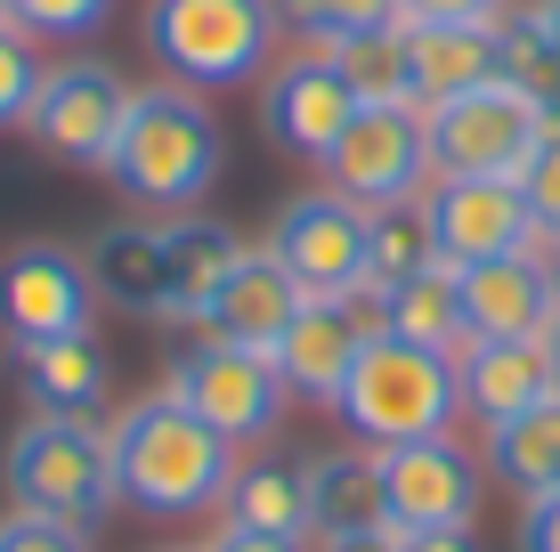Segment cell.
<instances>
[{"mask_svg": "<svg viewBox=\"0 0 560 552\" xmlns=\"http://www.w3.org/2000/svg\"><path fill=\"white\" fill-rule=\"evenodd\" d=\"M106 447H114V496L147 520H196V512H220L228 504V480H236V447L187 414L171 390L122 407V423H106Z\"/></svg>", "mask_w": 560, "mask_h": 552, "instance_id": "6da1fadb", "label": "cell"}, {"mask_svg": "<svg viewBox=\"0 0 560 552\" xmlns=\"http://www.w3.org/2000/svg\"><path fill=\"white\" fill-rule=\"evenodd\" d=\"M220 163H228V139H220V122H211L203 90H179V82L130 90L114 155H106V179L122 187L130 203H147L154 220H179L220 187Z\"/></svg>", "mask_w": 560, "mask_h": 552, "instance_id": "7a4b0ae2", "label": "cell"}, {"mask_svg": "<svg viewBox=\"0 0 560 552\" xmlns=\"http://www.w3.org/2000/svg\"><path fill=\"white\" fill-rule=\"evenodd\" d=\"M341 431H350L358 447H407V439H439V431H455L463 414V390H455V357L439 350H415V341L398 333H365L350 383H341L334 398Z\"/></svg>", "mask_w": 560, "mask_h": 552, "instance_id": "3957f363", "label": "cell"}, {"mask_svg": "<svg viewBox=\"0 0 560 552\" xmlns=\"http://www.w3.org/2000/svg\"><path fill=\"white\" fill-rule=\"evenodd\" d=\"M277 9L268 0H147V57L179 90H244L268 82L277 49Z\"/></svg>", "mask_w": 560, "mask_h": 552, "instance_id": "277c9868", "label": "cell"}, {"mask_svg": "<svg viewBox=\"0 0 560 552\" xmlns=\"http://www.w3.org/2000/svg\"><path fill=\"white\" fill-rule=\"evenodd\" d=\"M9 504L57 528H98L114 504V447L90 414H33L9 439Z\"/></svg>", "mask_w": 560, "mask_h": 552, "instance_id": "5b68a950", "label": "cell"}, {"mask_svg": "<svg viewBox=\"0 0 560 552\" xmlns=\"http://www.w3.org/2000/svg\"><path fill=\"white\" fill-rule=\"evenodd\" d=\"M422 130H431V179H520L528 155L545 146L552 114L545 98H528L520 82H479L463 98L422 106Z\"/></svg>", "mask_w": 560, "mask_h": 552, "instance_id": "8992f818", "label": "cell"}, {"mask_svg": "<svg viewBox=\"0 0 560 552\" xmlns=\"http://www.w3.org/2000/svg\"><path fill=\"white\" fill-rule=\"evenodd\" d=\"M163 390L179 398L187 414H203L228 447L268 439V431L284 423V398H293V390H284V374H277V357L244 350V341H220V333L187 341V350L171 357V383Z\"/></svg>", "mask_w": 560, "mask_h": 552, "instance_id": "52a82bcc", "label": "cell"}, {"mask_svg": "<svg viewBox=\"0 0 560 552\" xmlns=\"http://www.w3.org/2000/svg\"><path fill=\"white\" fill-rule=\"evenodd\" d=\"M334 196H350L358 212H382V203H415L431 187V130H422V106H358L350 130L334 139V155L317 163Z\"/></svg>", "mask_w": 560, "mask_h": 552, "instance_id": "ba28073f", "label": "cell"}, {"mask_svg": "<svg viewBox=\"0 0 560 552\" xmlns=\"http://www.w3.org/2000/svg\"><path fill=\"white\" fill-rule=\"evenodd\" d=\"M268 252L308 301H365V212L334 187H308L284 203L268 227Z\"/></svg>", "mask_w": 560, "mask_h": 552, "instance_id": "9c48e42d", "label": "cell"}, {"mask_svg": "<svg viewBox=\"0 0 560 552\" xmlns=\"http://www.w3.org/2000/svg\"><path fill=\"white\" fill-rule=\"evenodd\" d=\"M122 106H130V90H122L114 66L66 57V66L42 73V98H33V114H25V139L42 146L49 163H66V171H106L114 130H122Z\"/></svg>", "mask_w": 560, "mask_h": 552, "instance_id": "30bf717a", "label": "cell"}, {"mask_svg": "<svg viewBox=\"0 0 560 552\" xmlns=\"http://www.w3.org/2000/svg\"><path fill=\"white\" fill-rule=\"evenodd\" d=\"M90 309H98V284H90L82 252H66V244H16L0 260V333H9V350H42V341L90 333Z\"/></svg>", "mask_w": 560, "mask_h": 552, "instance_id": "8fae6325", "label": "cell"}, {"mask_svg": "<svg viewBox=\"0 0 560 552\" xmlns=\"http://www.w3.org/2000/svg\"><path fill=\"white\" fill-rule=\"evenodd\" d=\"M479 496H488V463H479L455 431L382 447V504H390V528H471Z\"/></svg>", "mask_w": 560, "mask_h": 552, "instance_id": "7c38bea8", "label": "cell"}, {"mask_svg": "<svg viewBox=\"0 0 560 552\" xmlns=\"http://www.w3.org/2000/svg\"><path fill=\"white\" fill-rule=\"evenodd\" d=\"M422 212H431V236H439V260H447V269L545 252L520 179H431L422 187Z\"/></svg>", "mask_w": 560, "mask_h": 552, "instance_id": "4fadbf2b", "label": "cell"}, {"mask_svg": "<svg viewBox=\"0 0 560 552\" xmlns=\"http://www.w3.org/2000/svg\"><path fill=\"white\" fill-rule=\"evenodd\" d=\"M350 114H358V90H350V73H341L325 49H301L293 66H277V73L260 82V122H268V139H277L284 155H301V163H325V155H334V139L350 130Z\"/></svg>", "mask_w": 560, "mask_h": 552, "instance_id": "5bb4252c", "label": "cell"}, {"mask_svg": "<svg viewBox=\"0 0 560 552\" xmlns=\"http://www.w3.org/2000/svg\"><path fill=\"white\" fill-rule=\"evenodd\" d=\"M374 326H382L374 301H301V317L277 333V350H268V357H277V374H284V390H293V398L334 407Z\"/></svg>", "mask_w": 560, "mask_h": 552, "instance_id": "9a60e30c", "label": "cell"}, {"mask_svg": "<svg viewBox=\"0 0 560 552\" xmlns=\"http://www.w3.org/2000/svg\"><path fill=\"white\" fill-rule=\"evenodd\" d=\"M455 390H463V414L488 431V423H512V414L536 407V398H552L560 374H552L545 333H520V341H463Z\"/></svg>", "mask_w": 560, "mask_h": 552, "instance_id": "2e32d148", "label": "cell"}, {"mask_svg": "<svg viewBox=\"0 0 560 552\" xmlns=\"http://www.w3.org/2000/svg\"><path fill=\"white\" fill-rule=\"evenodd\" d=\"M455 293H463V333H471V341H520V333L552 326L545 252H512V260L455 269Z\"/></svg>", "mask_w": 560, "mask_h": 552, "instance_id": "e0dca14e", "label": "cell"}, {"mask_svg": "<svg viewBox=\"0 0 560 552\" xmlns=\"http://www.w3.org/2000/svg\"><path fill=\"white\" fill-rule=\"evenodd\" d=\"M301 301H308V293L277 269V252H268V244H253V252L228 269L220 301H211V317H203V333L244 341V350H277V333L301 317Z\"/></svg>", "mask_w": 560, "mask_h": 552, "instance_id": "ac0fdd59", "label": "cell"}, {"mask_svg": "<svg viewBox=\"0 0 560 552\" xmlns=\"http://www.w3.org/2000/svg\"><path fill=\"white\" fill-rule=\"evenodd\" d=\"M90 284H98V301L130 317H171V260H163V220H114L98 227V244H90Z\"/></svg>", "mask_w": 560, "mask_h": 552, "instance_id": "d6986e66", "label": "cell"}, {"mask_svg": "<svg viewBox=\"0 0 560 552\" xmlns=\"http://www.w3.org/2000/svg\"><path fill=\"white\" fill-rule=\"evenodd\" d=\"M163 260H171V317L163 326H203L211 301H220V284H228V269L244 260V244H236L228 220L179 212V220H163Z\"/></svg>", "mask_w": 560, "mask_h": 552, "instance_id": "ffe728a7", "label": "cell"}, {"mask_svg": "<svg viewBox=\"0 0 560 552\" xmlns=\"http://www.w3.org/2000/svg\"><path fill=\"white\" fill-rule=\"evenodd\" d=\"M365 528H390L382 504V455L374 447H334L308 463V537H365Z\"/></svg>", "mask_w": 560, "mask_h": 552, "instance_id": "44dd1931", "label": "cell"}, {"mask_svg": "<svg viewBox=\"0 0 560 552\" xmlns=\"http://www.w3.org/2000/svg\"><path fill=\"white\" fill-rule=\"evenodd\" d=\"M479 463H488V480L512 488L520 504L552 496V488H560V390L536 398V407H520L512 423L479 431Z\"/></svg>", "mask_w": 560, "mask_h": 552, "instance_id": "7402d4cb", "label": "cell"}, {"mask_svg": "<svg viewBox=\"0 0 560 552\" xmlns=\"http://www.w3.org/2000/svg\"><path fill=\"white\" fill-rule=\"evenodd\" d=\"M16 374H25V398L33 414H90L98 423L106 407V350L90 333H66V341H42V350H16Z\"/></svg>", "mask_w": 560, "mask_h": 552, "instance_id": "603a6c76", "label": "cell"}, {"mask_svg": "<svg viewBox=\"0 0 560 552\" xmlns=\"http://www.w3.org/2000/svg\"><path fill=\"white\" fill-rule=\"evenodd\" d=\"M407 73H415V106L495 82V25H407Z\"/></svg>", "mask_w": 560, "mask_h": 552, "instance_id": "cb8c5ba5", "label": "cell"}, {"mask_svg": "<svg viewBox=\"0 0 560 552\" xmlns=\"http://www.w3.org/2000/svg\"><path fill=\"white\" fill-rule=\"evenodd\" d=\"M228 528H260V537H308V463L293 455H253L228 480Z\"/></svg>", "mask_w": 560, "mask_h": 552, "instance_id": "d4e9b609", "label": "cell"}, {"mask_svg": "<svg viewBox=\"0 0 560 552\" xmlns=\"http://www.w3.org/2000/svg\"><path fill=\"white\" fill-rule=\"evenodd\" d=\"M374 317H382V333L415 341V350H439V357H463V341H471V333H463V293H455L447 260L422 269V277H407L398 293H382Z\"/></svg>", "mask_w": 560, "mask_h": 552, "instance_id": "484cf974", "label": "cell"}, {"mask_svg": "<svg viewBox=\"0 0 560 552\" xmlns=\"http://www.w3.org/2000/svg\"><path fill=\"white\" fill-rule=\"evenodd\" d=\"M488 25H495V73L520 82L528 98H545V114H552L560 106V33H552L545 0H504Z\"/></svg>", "mask_w": 560, "mask_h": 552, "instance_id": "4316f807", "label": "cell"}, {"mask_svg": "<svg viewBox=\"0 0 560 552\" xmlns=\"http://www.w3.org/2000/svg\"><path fill=\"white\" fill-rule=\"evenodd\" d=\"M439 269V236H431V212L415 203H382V212H365V301L398 293L407 277Z\"/></svg>", "mask_w": 560, "mask_h": 552, "instance_id": "83f0119b", "label": "cell"}, {"mask_svg": "<svg viewBox=\"0 0 560 552\" xmlns=\"http://www.w3.org/2000/svg\"><path fill=\"white\" fill-rule=\"evenodd\" d=\"M341 73H350L358 106H415V73H407V25H382V33H350V42L325 49Z\"/></svg>", "mask_w": 560, "mask_h": 552, "instance_id": "f1b7e54d", "label": "cell"}, {"mask_svg": "<svg viewBox=\"0 0 560 552\" xmlns=\"http://www.w3.org/2000/svg\"><path fill=\"white\" fill-rule=\"evenodd\" d=\"M284 33H301L308 49H334L350 33H382V25H407L398 0H268Z\"/></svg>", "mask_w": 560, "mask_h": 552, "instance_id": "f546056e", "label": "cell"}, {"mask_svg": "<svg viewBox=\"0 0 560 552\" xmlns=\"http://www.w3.org/2000/svg\"><path fill=\"white\" fill-rule=\"evenodd\" d=\"M42 73H49L42 42H33L25 25H9V16H0V130H25L33 98H42Z\"/></svg>", "mask_w": 560, "mask_h": 552, "instance_id": "4dcf8cb0", "label": "cell"}, {"mask_svg": "<svg viewBox=\"0 0 560 552\" xmlns=\"http://www.w3.org/2000/svg\"><path fill=\"white\" fill-rule=\"evenodd\" d=\"M0 16L9 25H25L33 42H90V33L114 16V0H0Z\"/></svg>", "mask_w": 560, "mask_h": 552, "instance_id": "1f68e13d", "label": "cell"}, {"mask_svg": "<svg viewBox=\"0 0 560 552\" xmlns=\"http://www.w3.org/2000/svg\"><path fill=\"white\" fill-rule=\"evenodd\" d=\"M520 196H528V220H536V236L560 244V122L545 130V146L528 155V171H520Z\"/></svg>", "mask_w": 560, "mask_h": 552, "instance_id": "d6a6232c", "label": "cell"}, {"mask_svg": "<svg viewBox=\"0 0 560 552\" xmlns=\"http://www.w3.org/2000/svg\"><path fill=\"white\" fill-rule=\"evenodd\" d=\"M0 552H90V537L57 528V520H33V512H9L0 520Z\"/></svg>", "mask_w": 560, "mask_h": 552, "instance_id": "836d02e7", "label": "cell"}, {"mask_svg": "<svg viewBox=\"0 0 560 552\" xmlns=\"http://www.w3.org/2000/svg\"><path fill=\"white\" fill-rule=\"evenodd\" d=\"M504 0H398L407 25H488Z\"/></svg>", "mask_w": 560, "mask_h": 552, "instance_id": "e575fe53", "label": "cell"}, {"mask_svg": "<svg viewBox=\"0 0 560 552\" xmlns=\"http://www.w3.org/2000/svg\"><path fill=\"white\" fill-rule=\"evenodd\" d=\"M520 552H560V488L520 504Z\"/></svg>", "mask_w": 560, "mask_h": 552, "instance_id": "d590c367", "label": "cell"}, {"mask_svg": "<svg viewBox=\"0 0 560 552\" xmlns=\"http://www.w3.org/2000/svg\"><path fill=\"white\" fill-rule=\"evenodd\" d=\"M398 552H479L471 528H398Z\"/></svg>", "mask_w": 560, "mask_h": 552, "instance_id": "8d00e7d4", "label": "cell"}, {"mask_svg": "<svg viewBox=\"0 0 560 552\" xmlns=\"http://www.w3.org/2000/svg\"><path fill=\"white\" fill-rule=\"evenodd\" d=\"M211 552H308V537H260V528H220Z\"/></svg>", "mask_w": 560, "mask_h": 552, "instance_id": "74e56055", "label": "cell"}, {"mask_svg": "<svg viewBox=\"0 0 560 552\" xmlns=\"http://www.w3.org/2000/svg\"><path fill=\"white\" fill-rule=\"evenodd\" d=\"M317 552H398V528H365V537H325Z\"/></svg>", "mask_w": 560, "mask_h": 552, "instance_id": "f35d334b", "label": "cell"}, {"mask_svg": "<svg viewBox=\"0 0 560 552\" xmlns=\"http://www.w3.org/2000/svg\"><path fill=\"white\" fill-rule=\"evenodd\" d=\"M545 284H552V317H560V244H545Z\"/></svg>", "mask_w": 560, "mask_h": 552, "instance_id": "ab89813d", "label": "cell"}, {"mask_svg": "<svg viewBox=\"0 0 560 552\" xmlns=\"http://www.w3.org/2000/svg\"><path fill=\"white\" fill-rule=\"evenodd\" d=\"M545 350H552V374H560V317H552V326H545Z\"/></svg>", "mask_w": 560, "mask_h": 552, "instance_id": "60d3db41", "label": "cell"}, {"mask_svg": "<svg viewBox=\"0 0 560 552\" xmlns=\"http://www.w3.org/2000/svg\"><path fill=\"white\" fill-rule=\"evenodd\" d=\"M545 16H552V33H560V0H545Z\"/></svg>", "mask_w": 560, "mask_h": 552, "instance_id": "b9f144b4", "label": "cell"}, {"mask_svg": "<svg viewBox=\"0 0 560 552\" xmlns=\"http://www.w3.org/2000/svg\"><path fill=\"white\" fill-rule=\"evenodd\" d=\"M171 552H211V544H171Z\"/></svg>", "mask_w": 560, "mask_h": 552, "instance_id": "7bdbcfd3", "label": "cell"}]
</instances>
